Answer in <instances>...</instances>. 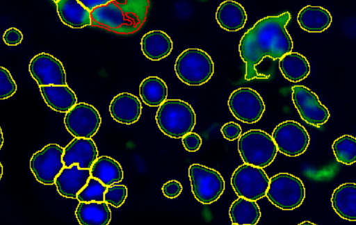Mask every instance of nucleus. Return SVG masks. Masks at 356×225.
<instances>
[{
	"label": "nucleus",
	"instance_id": "39",
	"mask_svg": "<svg viewBox=\"0 0 356 225\" xmlns=\"http://www.w3.org/2000/svg\"><path fill=\"white\" fill-rule=\"evenodd\" d=\"M1 148H2L3 144V132L1 129Z\"/></svg>",
	"mask_w": 356,
	"mask_h": 225
},
{
	"label": "nucleus",
	"instance_id": "5",
	"mask_svg": "<svg viewBox=\"0 0 356 225\" xmlns=\"http://www.w3.org/2000/svg\"><path fill=\"white\" fill-rule=\"evenodd\" d=\"M175 71L181 81L188 85H201L213 76L214 65L211 56L197 48H189L177 58Z\"/></svg>",
	"mask_w": 356,
	"mask_h": 225
},
{
	"label": "nucleus",
	"instance_id": "9",
	"mask_svg": "<svg viewBox=\"0 0 356 225\" xmlns=\"http://www.w3.org/2000/svg\"><path fill=\"white\" fill-rule=\"evenodd\" d=\"M64 148L49 144L35 152L30 160V169L36 180L44 185H52L65 167L63 161Z\"/></svg>",
	"mask_w": 356,
	"mask_h": 225
},
{
	"label": "nucleus",
	"instance_id": "17",
	"mask_svg": "<svg viewBox=\"0 0 356 225\" xmlns=\"http://www.w3.org/2000/svg\"><path fill=\"white\" fill-rule=\"evenodd\" d=\"M109 112L116 122L131 124L139 119L142 112V105L136 96L128 92H122L111 100Z\"/></svg>",
	"mask_w": 356,
	"mask_h": 225
},
{
	"label": "nucleus",
	"instance_id": "1",
	"mask_svg": "<svg viewBox=\"0 0 356 225\" xmlns=\"http://www.w3.org/2000/svg\"><path fill=\"white\" fill-rule=\"evenodd\" d=\"M291 14L284 12L277 16H268L259 19L242 36L239 54L245 64V79L267 78L259 73L256 66L265 57L280 59L293 49V40L286 26Z\"/></svg>",
	"mask_w": 356,
	"mask_h": 225
},
{
	"label": "nucleus",
	"instance_id": "33",
	"mask_svg": "<svg viewBox=\"0 0 356 225\" xmlns=\"http://www.w3.org/2000/svg\"><path fill=\"white\" fill-rule=\"evenodd\" d=\"M220 131L225 139L232 141L241 135L242 128L238 124L229 122L221 127Z\"/></svg>",
	"mask_w": 356,
	"mask_h": 225
},
{
	"label": "nucleus",
	"instance_id": "26",
	"mask_svg": "<svg viewBox=\"0 0 356 225\" xmlns=\"http://www.w3.org/2000/svg\"><path fill=\"white\" fill-rule=\"evenodd\" d=\"M229 215L232 224L255 225L261 217V211L256 201L238 197L231 204Z\"/></svg>",
	"mask_w": 356,
	"mask_h": 225
},
{
	"label": "nucleus",
	"instance_id": "7",
	"mask_svg": "<svg viewBox=\"0 0 356 225\" xmlns=\"http://www.w3.org/2000/svg\"><path fill=\"white\" fill-rule=\"evenodd\" d=\"M191 191L194 197L203 204H210L219 199L225 188V181L216 170L200 164L188 168Z\"/></svg>",
	"mask_w": 356,
	"mask_h": 225
},
{
	"label": "nucleus",
	"instance_id": "23",
	"mask_svg": "<svg viewBox=\"0 0 356 225\" xmlns=\"http://www.w3.org/2000/svg\"><path fill=\"white\" fill-rule=\"evenodd\" d=\"M332 15L321 6H306L298 12L297 21L302 29L309 33H321L332 23Z\"/></svg>",
	"mask_w": 356,
	"mask_h": 225
},
{
	"label": "nucleus",
	"instance_id": "20",
	"mask_svg": "<svg viewBox=\"0 0 356 225\" xmlns=\"http://www.w3.org/2000/svg\"><path fill=\"white\" fill-rule=\"evenodd\" d=\"M40 91L47 105L55 111L67 112L76 104V96L67 85H42Z\"/></svg>",
	"mask_w": 356,
	"mask_h": 225
},
{
	"label": "nucleus",
	"instance_id": "6",
	"mask_svg": "<svg viewBox=\"0 0 356 225\" xmlns=\"http://www.w3.org/2000/svg\"><path fill=\"white\" fill-rule=\"evenodd\" d=\"M266 196L276 207L291 210L302 203L305 198V188L299 178L289 173L281 172L270 178Z\"/></svg>",
	"mask_w": 356,
	"mask_h": 225
},
{
	"label": "nucleus",
	"instance_id": "40",
	"mask_svg": "<svg viewBox=\"0 0 356 225\" xmlns=\"http://www.w3.org/2000/svg\"><path fill=\"white\" fill-rule=\"evenodd\" d=\"M1 178L2 175H3V166H2V165H1Z\"/></svg>",
	"mask_w": 356,
	"mask_h": 225
},
{
	"label": "nucleus",
	"instance_id": "35",
	"mask_svg": "<svg viewBox=\"0 0 356 225\" xmlns=\"http://www.w3.org/2000/svg\"><path fill=\"white\" fill-rule=\"evenodd\" d=\"M161 190L165 197L174 199L181 194L182 185L179 181L171 180L164 183Z\"/></svg>",
	"mask_w": 356,
	"mask_h": 225
},
{
	"label": "nucleus",
	"instance_id": "38",
	"mask_svg": "<svg viewBox=\"0 0 356 225\" xmlns=\"http://www.w3.org/2000/svg\"><path fill=\"white\" fill-rule=\"evenodd\" d=\"M299 224H300H300H301V225H302V224H310V225H311V224H313V225H314L315 224H314V223H312V222H310L305 221V222H302V223H300Z\"/></svg>",
	"mask_w": 356,
	"mask_h": 225
},
{
	"label": "nucleus",
	"instance_id": "13",
	"mask_svg": "<svg viewBox=\"0 0 356 225\" xmlns=\"http://www.w3.org/2000/svg\"><path fill=\"white\" fill-rule=\"evenodd\" d=\"M291 90L293 103L302 120L314 126L327 122L329 110L314 92L304 85H294Z\"/></svg>",
	"mask_w": 356,
	"mask_h": 225
},
{
	"label": "nucleus",
	"instance_id": "8",
	"mask_svg": "<svg viewBox=\"0 0 356 225\" xmlns=\"http://www.w3.org/2000/svg\"><path fill=\"white\" fill-rule=\"evenodd\" d=\"M270 178L261 167L244 163L231 177V185L238 197L257 201L266 194Z\"/></svg>",
	"mask_w": 356,
	"mask_h": 225
},
{
	"label": "nucleus",
	"instance_id": "28",
	"mask_svg": "<svg viewBox=\"0 0 356 225\" xmlns=\"http://www.w3.org/2000/svg\"><path fill=\"white\" fill-rule=\"evenodd\" d=\"M139 94L143 101L147 106H161L168 96L165 83L158 76H148L140 83Z\"/></svg>",
	"mask_w": 356,
	"mask_h": 225
},
{
	"label": "nucleus",
	"instance_id": "10",
	"mask_svg": "<svg viewBox=\"0 0 356 225\" xmlns=\"http://www.w3.org/2000/svg\"><path fill=\"white\" fill-rule=\"evenodd\" d=\"M272 138L277 150L290 157L302 154L310 142L309 133L305 127L293 120L284 121L276 126Z\"/></svg>",
	"mask_w": 356,
	"mask_h": 225
},
{
	"label": "nucleus",
	"instance_id": "30",
	"mask_svg": "<svg viewBox=\"0 0 356 225\" xmlns=\"http://www.w3.org/2000/svg\"><path fill=\"white\" fill-rule=\"evenodd\" d=\"M107 188L99 180L90 177L86 185L78 193L76 199L79 202L104 201V193Z\"/></svg>",
	"mask_w": 356,
	"mask_h": 225
},
{
	"label": "nucleus",
	"instance_id": "19",
	"mask_svg": "<svg viewBox=\"0 0 356 225\" xmlns=\"http://www.w3.org/2000/svg\"><path fill=\"white\" fill-rule=\"evenodd\" d=\"M331 203L341 218L356 221V183H346L337 187L332 194Z\"/></svg>",
	"mask_w": 356,
	"mask_h": 225
},
{
	"label": "nucleus",
	"instance_id": "14",
	"mask_svg": "<svg viewBox=\"0 0 356 225\" xmlns=\"http://www.w3.org/2000/svg\"><path fill=\"white\" fill-rule=\"evenodd\" d=\"M29 71L39 86L67 85L62 62L52 55L40 53L30 61Z\"/></svg>",
	"mask_w": 356,
	"mask_h": 225
},
{
	"label": "nucleus",
	"instance_id": "22",
	"mask_svg": "<svg viewBox=\"0 0 356 225\" xmlns=\"http://www.w3.org/2000/svg\"><path fill=\"white\" fill-rule=\"evenodd\" d=\"M216 19L222 28L234 32L244 27L247 14L241 4L235 1L226 0L218 7Z\"/></svg>",
	"mask_w": 356,
	"mask_h": 225
},
{
	"label": "nucleus",
	"instance_id": "2",
	"mask_svg": "<svg viewBox=\"0 0 356 225\" xmlns=\"http://www.w3.org/2000/svg\"><path fill=\"white\" fill-rule=\"evenodd\" d=\"M149 0H115L91 11L92 26L120 34L138 31L146 20Z\"/></svg>",
	"mask_w": 356,
	"mask_h": 225
},
{
	"label": "nucleus",
	"instance_id": "27",
	"mask_svg": "<svg viewBox=\"0 0 356 225\" xmlns=\"http://www.w3.org/2000/svg\"><path fill=\"white\" fill-rule=\"evenodd\" d=\"M91 177L99 180L107 187L120 182L123 170L120 164L107 156H102L95 161L90 168Z\"/></svg>",
	"mask_w": 356,
	"mask_h": 225
},
{
	"label": "nucleus",
	"instance_id": "34",
	"mask_svg": "<svg viewBox=\"0 0 356 225\" xmlns=\"http://www.w3.org/2000/svg\"><path fill=\"white\" fill-rule=\"evenodd\" d=\"M181 142L188 151H196L202 144V138L197 133L190 132L182 138Z\"/></svg>",
	"mask_w": 356,
	"mask_h": 225
},
{
	"label": "nucleus",
	"instance_id": "15",
	"mask_svg": "<svg viewBox=\"0 0 356 225\" xmlns=\"http://www.w3.org/2000/svg\"><path fill=\"white\" fill-rule=\"evenodd\" d=\"M97 156V148L92 139L74 138L64 148L63 161L65 167L77 164L81 169H90Z\"/></svg>",
	"mask_w": 356,
	"mask_h": 225
},
{
	"label": "nucleus",
	"instance_id": "24",
	"mask_svg": "<svg viewBox=\"0 0 356 225\" xmlns=\"http://www.w3.org/2000/svg\"><path fill=\"white\" fill-rule=\"evenodd\" d=\"M75 215L81 225H108L111 220V211L105 201L80 202Z\"/></svg>",
	"mask_w": 356,
	"mask_h": 225
},
{
	"label": "nucleus",
	"instance_id": "32",
	"mask_svg": "<svg viewBox=\"0 0 356 225\" xmlns=\"http://www.w3.org/2000/svg\"><path fill=\"white\" fill-rule=\"evenodd\" d=\"M17 91V84L9 71L3 67H0V99L13 96Z\"/></svg>",
	"mask_w": 356,
	"mask_h": 225
},
{
	"label": "nucleus",
	"instance_id": "29",
	"mask_svg": "<svg viewBox=\"0 0 356 225\" xmlns=\"http://www.w3.org/2000/svg\"><path fill=\"white\" fill-rule=\"evenodd\" d=\"M332 147L338 162L345 165L356 162V138L343 135L334 141Z\"/></svg>",
	"mask_w": 356,
	"mask_h": 225
},
{
	"label": "nucleus",
	"instance_id": "12",
	"mask_svg": "<svg viewBox=\"0 0 356 225\" xmlns=\"http://www.w3.org/2000/svg\"><path fill=\"white\" fill-rule=\"evenodd\" d=\"M101 122L98 110L84 102L74 106L64 118L66 129L74 138H91L98 131Z\"/></svg>",
	"mask_w": 356,
	"mask_h": 225
},
{
	"label": "nucleus",
	"instance_id": "41",
	"mask_svg": "<svg viewBox=\"0 0 356 225\" xmlns=\"http://www.w3.org/2000/svg\"><path fill=\"white\" fill-rule=\"evenodd\" d=\"M54 1L55 3H57L59 0H52Z\"/></svg>",
	"mask_w": 356,
	"mask_h": 225
},
{
	"label": "nucleus",
	"instance_id": "37",
	"mask_svg": "<svg viewBox=\"0 0 356 225\" xmlns=\"http://www.w3.org/2000/svg\"><path fill=\"white\" fill-rule=\"evenodd\" d=\"M114 0H79V1L90 12L95 8L108 4Z\"/></svg>",
	"mask_w": 356,
	"mask_h": 225
},
{
	"label": "nucleus",
	"instance_id": "16",
	"mask_svg": "<svg viewBox=\"0 0 356 225\" xmlns=\"http://www.w3.org/2000/svg\"><path fill=\"white\" fill-rule=\"evenodd\" d=\"M90 177V169H81L77 164L65 167L55 180L57 191L64 197L76 199Z\"/></svg>",
	"mask_w": 356,
	"mask_h": 225
},
{
	"label": "nucleus",
	"instance_id": "25",
	"mask_svg": "<svg viewBox=\"0 0 356 225\" xmlns=\"http://www.w3.org/2000/svg\"><path fill=\"white\" fill-rule=\"evenodd\" d=\"M279 68L288 81L297 83L302 81L310 73V65L307 59L298 52H289L279 60Z\"/></svg>",
	"mask_w": 356,
	"mask_h": 225
},
{
	"label": "nucleus",
	"instance_id": "21",
	"mask_svg": "<svg viewBox=\"0 0 356 225\" xmlns=\"http://www.w3.org/2000/svg\"><path fill=\"white\" fill-rule=\"evenodd\" d=\"M140 47L146 58L151 60H159L171 53L173 43L167 33L156 30L149 31L142 37Z\"/></svg>",
	"mask_w": 356,
	"mask_h": 225
},
{
	"label": "nucleus",
	"instance_id": "18",
	"mask_svg": "<svg viewBox=\"0 0 356 225\" xmlns=\"http://www.w3.org/2000/svg\"><path fill=\"white\" fill-rule=\"evenodd\" d=\"M57 12L61 22L74 28L92 25L91 12L79 0H59Z\"/></svg>",
	"mask_w": 356,
	"mask_h": 225
},
{
	"label": "nucleus",
	"instance_id": "36",
	"mask_svg": "<svg viewBox=\"0 0 356 225\" xmlns=\"http://www.w3.org/2000/svg\"><path fill=\"white\" fill-rule=\"evenodd\" d=\"M3 40L8 46H16L22 42L23 34L19 29L11 27L4 32Z\"/></svg>",
	"mask_w": 356,
	"mask_h": 225
},
{
	"label": "nucleus",
	"instance_id": "3",
	"mask_svg": "<svg viewBox=\"0 0 356 225\" xmlns=\"http://www.w3.org/2000/svg\"><path fill=\"white\" fill-rule=\"evenodd\" d=\"M155 119L159 129L172 138H182L192 131L196 122L192 106L180 99L165 100L159 106Z\"/></svg>",
	"mask_w": 356,
	"mask_h": 225
},
{
	"label": "nucleus",
	"instance_id": "31",
	"mask_svg": "<svg viewBox=\"0 0 356 225\" xmlns=\"http://www.w3.org/2000/svg\"><path fill=\"white\" fill-rule=\"evenodd\" d=\"M127 197V188L124 185H110L104 193V201L113 207H120Z\"/></svg>",
	"mask_w": 356,
	"mask_h": 225
},
{
	"label": "nucleus",
	"instance_id": "4",
	"mask_svg": "<svg viewBox=\"0 0 356 225\" xmlns=\"http://www.w3.org/2000/svg\"><path fill=\"white\" fill-rule=\"evenodd\" d=\"M238 151L244 163L264 168L274 160L278 150L268 133L252 129L238 138Z\"/></svg>",
	"mask_w": 356,
	"mask_h": 225
},
{
	"label": "nucleus",
	"instance_id": "11",
	"mask_svg": "<svg viewBox=\"0 0 356 225\" xmlns=\"http://www.w3.org/2000/svg\"><path fill=\"white\" fill-rule=\"evenodd\" d=\"M233 116L247 124L257 122L265 111V104L260 94L250 88L234 90L227 101Z\"/></svg>",
	"mask_w": 356,
	"mask_h": 225
}]
</instances>
